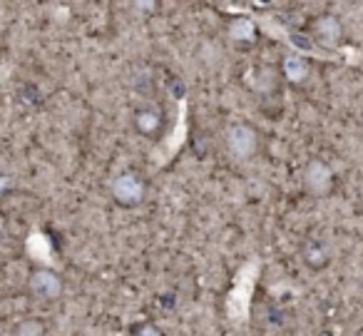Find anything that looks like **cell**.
Masks as SVG:
<instances>
[{"mask_svg": "<svg viewBox=\"0 0 363 336\" xmlns=\"http://www.w3.org/2000/svg\"><path fill=\"white\" fill-rule=\"evenodd\" d=\"M137 130L145 132V135H152V132L160 127V115H157L155 110H142L137 112Z\"/></svg>", "mask_w": 363, "mask_h": 336, "instance_id": "ba28073f", "label": "cell"}, {"mask_svg": "<svg viewBox=\"0 0 363 336\" xmlns=\"http://www.w3.org/2000/svg\"><path fill=\"white\" fill-rule=\"evenodd\" d=\"M30 291L38 296V299H48L55 301L57 296L62 294V281L55 271L50 269H38L30 274Z\"/></svg>", "mask_w": 363, "mask_h": 336, "instance_id": "277c9868", "label": "cell"}, {"mask_svg": "<svg viewBox=\"0 0 363 336\" xmlns=\"http://www.w3.org/2000/svg\"><path fill=\"white\" fill-rule=\"evenodd\" d=\"M16 336H45V329L38 321H23L16 329Z\"/></svg>", "mask_w": 363, "mask_h": 336, "instance_id": "30bf717a", "label": "cell"}, {"mask_svg": "<svg viewBox=\"0 0 363 336\" xmlns=\"http://www.w3.org/2000/svg\"><path fill=\"white\" fill-rule=\"evenodd\" d=\"M229 38L237 43H252L257 38V28L249 18H237V21L229 26Z\"/></svg>", "mask_w": 363, "mask_h": 336, "instance_id": "52a82bcc", "label": "cell"}, {"mask_svg": "<svg viewBox=\"0 0 363 336\" xmlns=\"http://www.w3.org/2000/svg\"><path fill=\"white\" fill-rule=\"evenodd\" d=\"M227 147L237 160H249L257 152L259 137L249 125H234L227 132Z\"/></svg>", "mask_w": 363, "mask_h": 336, "instance_id": "7a4b0ae2", "label": "cell"}, {"mask_svg": "<svg viewBox=\"0 0 363 336\" xmlns=\"http://www.w3.org/2000/svg\"><path fill=\"white\" fill-rule=\"evenodd\" d=\"M145 195H147L145 182H142L135 172H125V175H120L112 182V197L125 207L140 205V202L145 200Z\"/></svg>", "mask_w": 363, "mask_h": 336, "instance_id": "6da1fadb", "label": "cell"}, {"mask_svg": "<svg viewBox=\"0 0 363 336\" xmlns=\"http://www.w3.org/2000/svg\"><path fill=\"white\" fill-rule=\"evenodd\" d=\"M8 187H11V180H8L6 175H0V197H3V192H6Z\"/></svg>", "mask_w": 363, "mask_h": 336, "instance_id": "7c38bea8", "label": "cell"}, {"mask_svg": "<svg viewBox=\"0 0 363 336\" xmlns=\"http://www.w3.org/2000/svg\"><path fill=\"white\" fill-rule=\"evenodd\" d=\"M308 72H311V67H308L306 58H301V55H289L286 60H284V77H286L289 82H294V85H298V82L306 80Z\"/></svg>", "mask_w": 363, "mask_h": 336, "instance_id": "8992f818", "label": "cell"}, {"mask_svg": "<svg viewBox=\"0 0 363 336\" xmlns=\"http://www.w3.org/2000/svg\"><path fill=\"white\" fill-rule=\"evenodd\" d=\"M326 246H321L318 242H313V244H308L306 246V261L311 266H321V264H326Z\"/></svg>", "mask_w": 363, "mask_h": 336, "instance_id": "9c48e42d", "label": "cell"}, {"mask_svg": "<svg viewBox=\"0 0 363 336\" xmlns=\"http://www.w3.org/2000/svg\"><path fill=\"white\" fill-rule=\"evenodd\" d=\"M137 336H162V331L157 329V326H142V329L137 331Z\"/></svg>", "mask_w": 363, "mask_h": 336, "instance_id": "8fae6325", "label": "cell"}, {"mask_svg": "<svg viewBox=\"0 0 363 336\" xmlns=\"http://www.w3.org/2000/svg\"><path fill=\"white\" fill-rule=\"evenodd\" d=\"M303 187L311 192L313 197H326L333 187V172L326 162L313 160L303 170Z\"/></svg>", "mask_w": 363, "mask_h": 336, "instance_id": "3957f363", "label": "cell"}, {"mask_svg": "<svg viewBox=\"0 0 363 336\" xmlns=\"http://www.w3.org/2000/svg\"><path fill=\"white\" fill-rule=\"evenodd\" d=\"M316 33H318V40H321L323 45L333 48L338 40H341V23H338L333 16H323L316 21Z\"/></svg>", "mask_w": 363, "mask_h": 336, "instance_id": "5b68a950", "label": "cell"}]
</instances>
